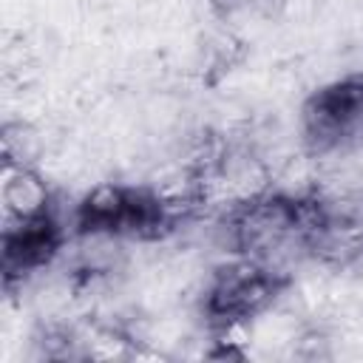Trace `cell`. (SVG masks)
Segmentation results:
<instances>
[{
	"label": "cell",
	"mask_w": 363,
	"mask_h": 363,
	"mask_svg": "<svg viewBox=\"0 0 363 363\" xmlns=\"http://www.w3.org/2000/svg\"><path fill=\"white\" fill-rule=\"evenodd\" d=\"M51 207V190L45 179L31 167H3V210L11 218L28 221L48 216Z\"/></svg>",
	"instance_id": "cell-1"
},
{
	"label": "cell",
	"mask_w": 363,
	"mask_h": 363,
	"mask_svg": "<svg viewBox=\"0 0 363 363\" xmlns=\"http://www.w3.org/2000/svg\"><path fill=\"white\" fill-rule=\"evenodd\" d=\"M130 193L119 184H96L82 199V233L85 230H119L128 213Z\"/></svg>",
	"instance_id": "cell-2"
},
{
	"label": "cell",
	"mask_w": 363,
	"mask_h": 363,
	"mask_svg": "<svg viewBox=\"0 0 363 363\" xmlns=\"http://www.w3.org/2000/svg\"><path fill=\"white\" fill-rule=\"evenodd\" d=\"M43 153V139L28 122H9L3 128V159L14 167H31Z\"/></svg>",
	"instance_id": "cell-3"
},
{
	"label": "cell",
	"mask_w": 363,
	"mask_h": 363,
	"mask_svg": "<svg viewBox=\"0 0 363 363\" xmlns=\"http://www.w3.org/2000/svg\"><path fill=\"white\" fill-rule=\"evenodd\" d=\"M213 6H218V9H227V11H233V9H238V6H244V3H252V0H210Z\"/></svg>",
	"instance_id": "cell-4"
}]
</instances>
